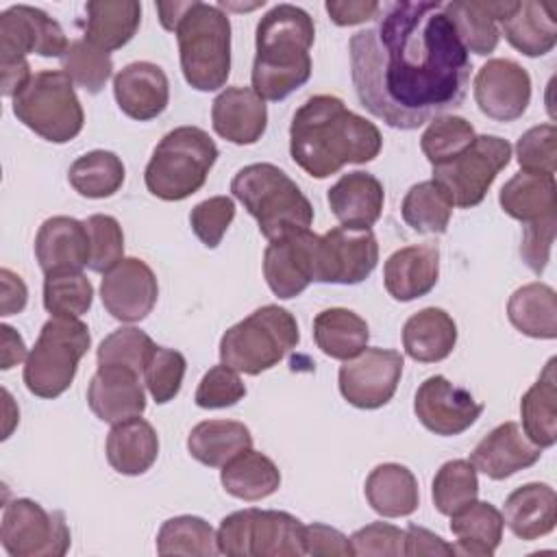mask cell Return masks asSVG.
I'll list each match as a JSON object with an SVG mask.
<instances>
[{"instance_id": "obj_1", "label": "cell", "mask_w": 557, "mask_h": 557, "mask_svg": "<svg viewBox=\"0 0 557 557\" xmlns=\"http://www.w3.org/2000/svg\"><path fill=\"white\" fill-rule=\"evenodd\" d=\"M376 26L350 37L355 94L374 117L413 131L463 102L470 52L463 48L444 2H392Z\"/></svg>"}, {"instance_id": "obj_2", "label": "cell", "mask_w": 557, "mask_h": 557, "mask_svg": "<svg viewBox=\"0 0 557 557\" xmlns=\"http://www.w3.org/2000/svg\"><path fill=\"white\" fill-rule=\"evenodd\" d=\"M381 148L379 126L346 109L337 96L307 98L289 124V154L313 178H326L348 163H368Z\"/></svg>"}, {"instance_id": "obj_3", "label": "cell", "mask_w": 557, "mask_h": 557, "mask_svg": "<svg viewBox=\"0 0 557 557\" xmlns=\"http://www.w3.org/2000/svg\"><path fill=\"white\" fill-rule=\"evenodd\" d=\"M315 26L296 4L272 7L257 24L252 89L259 98L278 102L302 87L311 76V46Z\"/></svg>"}, {"instance_id": "obj_4", "label": "cell", "mask_w": 557, "mask_h": 557, "mask_svg": "<svg viewBox=\"0 0 557 557\" xmlns=\"http://www.w3.org/2000/svg\"><path fill=\"white\" fill-rule=\"evenodd\" d=\"M233 196L257 220L259 233L272 242L276 237L309 231L313 207L302 189L274 163L244 165L231 181Z\"/></svg>"}, {"instance_id": "obj_5", "label": "cell", "mask_w": 557, "mask_h": 557, "mask_svg": "<svg viewBox=\"0 0 557 557\" xmlns=\"http://www.w3.org/2000/svg\"><path fill=\"white\" fill-rule=\"evenodd\" d=\"M181 70L198 91H215L231 74V20L218 4L189 0L174 28Z\"/></svg>"}, {"instance_id": "obj_6", "label": "cell", "mask_w": 557, "mask_h": 557, "mask_svg": "<svg viewBox=\"0 0 557 557\" xmlns=\"http://www.w3.org/2000/svg\"><path fill=\"white\" fill-rule=\"evenodd\" d=\"M218 154V146L207 131L176 126L152 150L144 170L146 189L168 202L185 200L205 185Z\"/></svg>"}, {"instance_id": "obj_7", "label": "cell", "mask_w": 557, "mask_h": 557, "mask_svg": "<svg viewBox=\"0 0 557 557\" xmlns=\"http://www.w3.org/2000/svg\"><path fill=\"white\" fill-rule=\"evenodd\" d=\"M298 342L296 318L278 305H263L226 329L220 339V361L242 374L257 376L278 366Z\"/></svg>"}, {"instance_id": "obj_8", "label": "cell", "mask_w": 557, "mask_h": 557, "mask_svg": "<svg viewBox=\"0 0 557 557\" xmlns=\"http://www.w3.org/2000/svg\"><path fill=\"white\" fill-rule=\"evenodd\" d=\"M91 346L89 329L78 318L50 315L24 363V385L39 398L61 396L74 381Z\"/></svg>"}, {"instance_id": "obj_9", "label": "cell", "mask_w": 557, "mask_h": 557, "mask_svg": "<svg viewBox=\"0 0 557 557\" xmlns=\"http://www.w3.org/2000/svg\"><path fill=\"white\" fill-rule=\"evenodd\" d=\"M13 115L52 144L72 141L85 124L76 87L63 70L35 72L28 85L13 98Z\"/></svg>"}, {"instance_id": "obj_10", "label": "cell", "mask_w": 557, "mask_h": 557, "mask_svg": "<svg viewBox=\"0 0 557 557\" xmlns=\"http://www.w3.org/2000/svg\"><path fill=\"white\" fill-rule=\"evenodd\" d=\"M305 524L276 509H239L222 518L218 548L228 557H300Z\"/></svg>"}, {"instance_id": "obj_11", "label": "cell", "mask_w": 557, "mask_h": 557, "mask_svg": "<svg viewBox=\"0 0 557 557\" xmlns=\"http://www.w3.org/2000/svg\"><path fill=\"white\" fill-rule=\"evenodd\" d=\"M511 161V144L498 135H476L457 157L433 165V181L453 207L470 209L483 202L496 176Z\"/></svg>"}, {"instance_id": "obj_12", "label": "cell", "mask_w": 557, "mask_h": 557, "mask_svg": "<svg viewBox=\"0 0 557 557\" xmlns=\"http://www.w3.org/2000/svg\"><path fill=\"white\" fill-rule=\"evenodd\" d=\"M0 544L11 557H63L72 533L63 511H48L30 498H15L4 505Z\"/></svg>"}, {"instance_id": "obj_13", "label": "cell", "mask_w": 557, "mask_h": 557, "mask_svg": "<svg viewBox=\"0 0 557 557\" xmlns=\"http://www.w3.org/2000/svg\"><path fill=\"white\" fill-rule=\"evenodd\" d=\"M379 263V244L372 228L335 226L318 235L313 252V283L357 285Z\"/></svg>"}, {"instance_id": "obj_14", "label": "cell", "mask_w": 557, "mask_h": 557, "mask_svg": "<svg viewBox=\"0 0 557 557\" xmlns=\"http://www.w3.org/2000/svg\"><path fill=\"white\" fill-rule=\"evenodd\" d=\"M405 359L392 348H363L337 372L344 400L357 409H379L392 400L403 376Z\"/></svg>"}, {"instance_id": "obj_15", "label": "cell", "mask_w": 557, "mask_h": 557, "mask_svg": "<svg viewBox=\"0 0 557 557\" xmlns=\"http://www.w3.org/2000/svg\"><path fill=\"white\" fill-rule=\"evenodd\" d=\"M70 41L57 20L30 4L0 13V65L26 61L28 54L63 57Z\"/></svg>"}, {"instance_id": "obj_16", "label": "cell", "mask_w": 557, "mask_h": 557, "mask_svg": "<svg viewBox=\"0 0 557 557\" xmlns=\"http://www.w3.org/2000/svg\"><path fill=\"white\" fill-rule=\"evenodd\" d=\"M413 411L424 429L450 437L468 431L483 413V405L468 389L450 383L442 374H433L420 383Z\"/></svg>"}, {"instance_id": "obj_17", "label": "cell", "mask_w": 557, "mask_h": 557, "mask_svg": "<svg viewBox=\"0 0 557 557\" xmlns=\"http://www.w3.org/2000/svg\"><path fill=\"white\" fill-rule=\"evenodd\" d=\"M159 283L152 268L137 257H124L104 272L100 283V300L120 322H141L154 309Z\"/></svg>"}, {"instance_id": "obj_18", "label": "cell", "mask_w": 557, "mask_h": 557, "mask_svg": "<svg viewBox=\"0 0 557 557\" xmlns=\"http://www.w3.org/2000/svg\"><path fill=\"white\" fill-rule=\"evenodd\" d=\"M474 100L483 115L496 122H513L531 102V76L511 59H490L474 76Z\"/></svg>"}, {"instance_id": "obj_19", "label": "cell", "mask_w": 557, "mask_h": 557, "mask_svg": "<svg viewBox=\"0 0 557 557\" xmlns=\"http://www.w3.org/2000/svg\"><path fill=\"white\" fill-rule=\"evenodd\" d=\"M318 235L311 231L272 239L263 250V278L274 296L289 300L313 283V252Z\"/></svg>"}, {"instance_id": "obj_20", "label": "cell", "mask_w": 557, "mask_h": 557, "mask_svg": "<svg viewBox=\"0 0 557 557\" xmlns=\"http://www.w3.org/2000/svg\"><path fill=\"white\" fill-rule=\"evenodd\" d=\"M144 376L126 366H98L87 385V405L98 420L117 424L146 411Z\"/></svg>"}, {"instance_id": "obj_21", "label": "cell", "mask_w": 557, "mask_h": 557, "mask_svg": "<svg viewBox=\"0 0 557 557\" xmlns=\"http://www.w3.org/2000/svg\"><path fill=\"white\" fill-rule=\"evenodd\" d=\"M542 450L533 444L518 422H503L494 426L470 453V463L487 479L503 481L540 461Z\"/></svg>"}, {"instance_id": "obj_22", "label": "cell", "mask_w": 557, "mask_h": 557, "mask_svg": "<svg viewBox=\"0 0 557 557\" xmlns=\"http://www.w3.org/2000/svg\"><path fill=\"white\" fill-rule=\"evenodd\" d=\"M113 96L124 115L148 122L168 109L170 81L157 63L135 61L113 76Z\"/></svg>"}, {"instance_id": "obj_23", "label": "cell", "mask_w": 557, "mask_h": 557, "mask_svg": "<svg viewBox=\"0 0 557 557\" xmlns=\"http://www.w3.org/2000/svg\"><path fill=\"white\" fill-rule=\"evenodd\" d=\"M213 131L237 146L257 144L268 128L265 100L252 87H226L211 104Z\"/></svg>"}, {"instance_id": "obj_24", "label": "cell", "mask_w": 557, "mask_h": 557, "mask_svg": "<svg viewBox=\"0 0 557 557\" xmlns=\"http://www.w3.org/2000/svg\"><path fill=\"white\" fill-rule=\"evenodd\" d=\"M35 257L44 274L87 268L89 235L85 222L70 215L44 220L35 235Z\"/></svg>"}, {"instance_id": "obj_25", "label": "cell", "mask_w": 557, "mask_h": 557, "mask_svg": "<svg viewBox=\"0 0 557 557\" xmlns=\"http://www.w3.org/2000/svg\"><path fill=\"white\" fill-rule=\"evenodd\" d=\"M440 278V248L435 244L405 246L392 252L383 265L387 294L398 302L426 296Z\"/></svg>"}, {"instance_id": "obj_26", "label": "cell", "mask_w": 557, "mask_h": 557, "mask_svg": "<svg viewBox=\"0 0 557 557\" xmlns=\"http://www.w3.org/2000/svg\"><path fill=\"white\" fill-rule=\"evenodd\" d=\"M331 213L342 226L370 228L383 211V183L370 172H348L326 191Z\"/></svg>"}, {"instance_id": "obj_27", "label": "cell", "mask_w": 557, "mask_h": 557, "mask_svg": "<svg viewBox=\"0 0 557 557\" xmlns=\"http://www.w3.org/2000/svg\"><path fill=\"white\" fill-rule=\"evenodd\" d=\"M511 2L513 0H457L444 2V11L463 48L479 57H487L498 46V22L509 13Z\"/></svg>"}, {"instance_id": "obj_28", "label": "cell", "mask_w": 557, "mask_h": 557, "mask_svg": "<svg viewBox=\"0 0 557 557\" xmlns=\"http://www.w3.org/2000/svg\"><path fill=\"white\" fill-rule=\"evenodd\" d=\"M500 513L516 537L527 542L544 537L557 524V494L546 483H524L505 498Z\"/></svg>"}, {"instance_id": "obj_29", "label": "cell", "mask_w": 557, "mask_h": 557, "mask_svg": "<svg viewBox=\"0 0 557 557\" xmlns=\"http://www.w3.org/2000/svg\"><path fill=\"white\" fill-rule=\"evenodd\" d=\"M498 24L505 39L524 57L548 54L557 44L555 11L548 2L513 0Z\"/></svg>"}, {"instance_id": "obj_30", "label": "cell", "mask_w": 557, "mask_h": 557, "mask_svg": "<svg viewBox=\"0 0 557 557\" xmlns=\"http://www.w3.org/2000/svg\"><path fill=\"white\" fill-rule=\"evenodd\" d=\"M109 466L126 476H139L152 468L159 457V435L141 416L111 424L104 444Z\"/></svg>"}, {"instance_id": "obj_31", "label": "cell", "mask_w": 557, "mask_h": 557, "mask_svg": "<svg viewBox=\"0 0 557 557\" xmlns=\"http://www.w3.org/2000/svg\"><path fill=\"white\" fill-rule=\"evenodd\" d=\"M85 41L98 50L113 52L124 48L141 24L137 0H91L85 4Z\"/></svg>"}, {"instance_id": "obj_32", "label": "cell", "mask_w": 557, "mask_h": 557, "mask_svg": "<svg viewBox=\"0 0 557 557\" xmlns=\"http://www.w3.org/2000/svg\"><path fill=\"white\" fill-rule=\"evenodd\" d=\"M368 505L383 518L411 516L420 505L418 479L403 463H379L366 479Z\"/></svg>"}, {"instance_id": "obj_33", "label": "cell", "mask_w": 557, "mask_h": 557, "mask_svg": "<svg viewBox=\"0 0 557 557\" xmlns=\"http://www.w3.org/2000/svg\"><path fill=\"white\" fill-rule=\"evenodd\" d=\"M457 344V324L440 307H424L403 326V348L420 363L444 361Z\"/></svg>"}, {"instance_id": "obj_34", "label": "cell", "mask_w": 557, "mask_h": 557, "mask_svg": "<svg viewBox=\"0 0 557 557\" xmlns=\"http://www.w3.org/2000/svg\"><path fill=\"white\" fill-rule=\"evenodd\" d=\"M498 202L509 218L522 224L553 218L557 211L555 176L520 170L500 187Z\"/></svg>"}, {"instance_id": "obj_35", "label": "cell", "mask_w": 557, "mask_h": 557, "mask_svg": "<svg viewBox=\"0 0 557 557\" xmlns=\"http://www.w3.org/2000/svg\"><path fill=\"white\" fill-rule=\"evenodd\" d=\"M503 513L485 500H472L450 516V533L457 537L455 553L492 557L503 540Z\"/></svg>"}, {"instance_id": "obj_36", "label": "cell", "mask_w": 557, "mask_h": 557, "mask_svg": "<svg viewBox=\"0 0 557 557\" xmlns=\"http://www.w3.org/2000/svg\"><path fill=\"white\" fill-rule=\"evenodd\" d=\"M557 359L550 357L537 381L520 400L522 431L540 448H550L557 442Z\"/></svg>"}, {"instance_id": "obj_37", "label": "cell", "mask_w": 557, "mask_h": 557, "mask_svg": "<svg viewBox=\"0 0 557 557\" xmlns=\"http://www.w3.org/2000/svg\"><path fill=\"white\" fill-rule=\"evenodd\" d=\"M252 448V433L237 420H202L187 435L189 455L209 468H222Z\"/></svg>"}, {"instance_id": "obj_38", "label": "cell", "mask_w": 557, "mask_h": 557, "mask_svg": "<svg viewBox=\"0 0 557 557\" xmlns=\"http://www.w3.org/2000/svg\"><path fill=\"white\" fill-rule=\"evenodd\" d=\"M507 318L522 335L533 339L557 337V294L546 283H527L507 300Z\"/></svg>"}, {"instance_id": "obj_39", "label": "cell", "mask_w": 557, "mask_h": 557, "mask_svg": "<svg viewBox=\"0 0 557 557\" xmlns=\"http://www.w3.org/2000/svg\"><path fill=\"white\" fill-rule=\"evenodd\" d=\"M220 481L226 494L252 503L281 487V470L268 455L248 448L222 466Z\"/></svg>"}, {"instance_id": "obj_40", "label": "cell", "mask_w": 557, "mask_h": 557, "mask_svg": "<svg viewBox=\"0 0 557 557\" xmlns=\"http://www.w3.org/2000/svg\"><path fill=\"white\" fill-rule=\"evenodd\" d=\"M315 346L331 359H352L359 355L370 339L368 322L344 307H331L313 318Z\"/></svg>"}, {"instance_id": "obj_41", "label": "cell", "mask_w": 557, "mask_h": 557, "mask_svg": "<svg viewBox=\"0 0 557 557\" xmlns=\"http://www.w3.org/2000/svg\"><path fill=\"white\" fill-rule=\"evenodd\" d=\"M126 178V168L122 159L111 150H91L74 159L67 170V181L76 194L83 198H109L113 196Z\"/></svg>"}, {"instance_id": "obj_42", "label": "cell", "mask_w": 557, "mask_h": 557, "mask_svg": "<svg viewBox=\"0 0 557 557\" xmlns=\"http://www.w3.org/2000/svg\"><path fill=\"white\" fill-rule=\"evenodd\" d=\"M400 213L405 224L411 226L416 233L444 235L450 224L453 202L433 178L420 181L411 185L405 194Z\"/></svg>"}, {"instance_id": "obj_43", "label": "cell", "mask_w": 557, "mask_h": 557, "mask_svg": "<svg viewBox=\"0 0 557 557\" xmlns=\"http://www.w3.org/2000/svg\"><path fill=\"white\" fill-rule=\"evenodd\" d=\"M157 553L161 557L170 555H194V557H215L218 531L198 516H176L161 524L157 533Z\"/></svg>"}, {"instance_id": "obj_44", "label": "cell", "mask_w": 557, "mask_h": 557, "mask_svg": "<svg viewBox=\"0 0 557 557\" xmlns=\"http://www.w3.org/2000/svg\"><path fill=\"white\" fill-rule=\"evenodd\" d=\"M433 505L440 513L453 516L479 496L476 470L468 459H450L440 466L431 485Z\"/></svg>"}, {"instance_id": "obj_45", "label": "cell", "mask_w": 557, "mask_h": 557, "mask_svg": "<svg viewBox=\"0 0 557 557\" xmlns=\"http://www.w3.org/2000/svg\"><path fill=\"white\" fill-rule=\"evenodd\" d=\"M44 307L50 315L81 318L91 309L94 285L83 270L44 274Z\"/></svg>"}, {"instance_id": "obj_46", "label": "cell", "mask_w": 557, "mask_h": 557, "mask_svg": "<svg viewBox=\"0 0 557 557\" xmlns=\"http://www.w3.org/2000/svg\"><path fill=\"white\" fill-rule=\"evenodd\" d=\"M61 70L76 87L98 94L113 74V61L109 52L98 50L85 39H74L61 57Z\"/></svg>"}, {"instance_id": "obj_47", "label": "cell", "mask_w": 557, "mask_h": 557, "mask_svg": "<svg viewBox=\"0 0 557 557\" xmlns=\"http://www.w3.org/2000/svg\"><path fill=\"white\" fill-rule=\"evenodd\" d=\"M476 137L474 126L459 115H437L429 122L420 137V148L431 165H440L457 157Z\"/></svg>"}, {"instance_id": "obj_48", "label": "cell", "mask_w": 557, "mask_h": 557, "mask_svg": "<svg viewBox=\"0 0 557 557\" xmlns=\"http://www.w3.org/2000/svg\"><path fill=\"white\" fill-rule=\"evenodd\" d=\"M154 342L148 333L135 329V326H122L113 333H109L96 352L98 366H126L133 368L135 372H139L144 376V368L146 361L150 357V352L154 350Z\"/></svg>"}, {"instance_id": "obj_49", "label": "cell", "mask_w": 557, "mask_h": 557, "mask_svg": "<svg viewBox=\"0 0 557 557\" xmlns=\"http://www.w3.org/2000/svg\"><path fill=\"white\" fill-rule=\"evenodd\" d=\"M187 361L183 352L165 346H154L144 368V385L159 405L170 403L183 385Z\"/></svg>"}, {"instance_id": "obj_50", "label": "cell", "mask_w": 557, "mask_h": 557, "mask_svg": "<svg viewBox=\"0 0 557 557\" xmlns=\"http://www.w3.org/2000/svg\"><path fill=\"white\" fill-rule=\"evenodd\" d=\"M89 235V270L104 274L124 259V233L120 222L107 213H94L85 220Z\"/></svg>"}, {"instance_id": "obj_51", "label": "cell", "mask_w": 557, "mask_h": 557, "mask_svg": "<svg viewBox=\"0 0 557 557\" xmlns=\"http://www.w3.org/2000/svg\"><path fill=\"white\" fill-rule=\"evenodd\" d=\"M516 161L522 172L555 176V168H557L555 124H537L527 133H522L516 144Z\"/></svg>"}, {"instance_id": "obj_52", "label": "cell", "mask_w": 557, "mask_h": 557, "mask_svg": "<svg viewBox=\"0 0 557 557\" xmlns=\"http://www.w3.org/2000/svg\"><path fill=\"white\" fill-rule=\"evenodd\" d=\"M246 396V385L239 379V372L218 363L205 372L200 379L194 400L200 409H226L237 405Z\"/></svg>"}, {"instance_id": "obj_53", "label": "cell", "mask_w": 557, "mask_h": 557, "mask_svg": "<svg viewBox=\"0 0 557 557\" xmlns=\"http://www.w3.org/2000/svg\"><path fill=\"white\" fill-rule=\"evenodd\" d=\"M233 220H235V202L228 196H211L198 202L189 213V226L207 248L220 246Z\"/></svg>"}, {"instance_id": "obj_54", "label": "cell", "mask_w": 557, "mask_h": 557, "mask_svg": "<svg viewBox=\"0 0 557 557\" xmlns=\"http://www.w3.org/2000/svg\"><path fill=\"white\" fill-rule=\"evenodd\" d=\"M352 555L400 557L405 555V531L389 522H372L350 535Z\"/></svg>"}, {"instance_id": "obj_55", "label": "cell", "mask_w": 557, "mask_h": 557, "mask_svg": "<svg viewBox=\"0 0 557 557\" xmlns=\"http://www.w3.org/2000/svg\"><path fill=\"white\" fill-rule=\"evenodd\" d=\"M555 228L557 218H544L537 222L524 224L522 242H520V257L535 274H542L550 261V250L555 244Z\"/></svg>"}, {"instance_id": "obj_56", "label": "cell", "mask_w": 557, "mask_h": 557, "mask_svg": "<svg viewBox=\"0 0 557 557\" xmlns=\"http://www.w3.org/2000/svg\"><path fill=\"white\" fill-rule=\"evenodd\" d=\"M302 542H305V555L313 557H348L352 555L350 537H346L342 531L313 522L302 529Z\"/></svg>"}, {"instance_id": "obj_57", "label": "cell", "mask_w": 557, "mask_h": 557, "mask_svg": "<svg viewBox=\"0 0 557 557\" xmlns=\"http://www.w3.org/2000/svg\"><path fill=\"white\" fill-rule=\"evenodd\" d=\"M405 555L407 557H420V555L450 557L457 553H455V546L442 540L437 533L418 524H409L405 531Z\"/></svg>"}, {"instance_id": "obj_58", "label": "cell", "mask_w": 557, "mask_h": 557, "mask_svg": "<svg viewBox=\"0 0 557 557\" xmlns=\"http://www.w3.org/2000/svg\"><path fill=\"white\" fill-rule=\"evenodd\" d=\"M329 17L337 24V26H355V24H363L368 20H374L381 11V4L374 0H357V2H337V0H329L324 4Z\"/></svg>"}, {"instance_id": "obj_59", "label": "cell", "mask_w": 557, "mask_h": 557, "mask_svg": "<svg viewBox=\"0 0 557 557\" xmlns=\"http://www.w3.org/2000/svg\"><path fill=\"white\" fill-rule=\"evenodd\" d=\"M0 283H2V300H0L2 315L20 313L26 307V302H28L26 283L22 281L20 274L11 272L9 268L0 270Z\"/></svg>"}, {"instance_id": "obj_60", "label": "cell", "mask_w": 557, "mask_h": 557, "mask_svg": "<svg viewBox=\"0 0 557 557\" xmlns=\"http://www.w3.org/2000/svg\"><path fill=\"white\" fill-rule=\"evenodd\" d=\"M0 333H2V350H0V368L2 370H11L13 366L26 361L28 352H26V344L22 339V335L9 326V324H2L0 326Z\"/></svg>"}, {"instance_id": "obj_61", "label": "cell", "mask_w": 557, "mask_h": 557, "mask_svg": "<svg viewBox=\"0 0 557 557\" xmlns=\"http://www.w3.org/2000/svg\"><path fill=\"white\" fill-rule=\"evenodd\" d=\"M0 72H2V94L9 98H15L33 78L28 61L4 63V65H0Z\"/></svg>"}, {"instance_id": "obj_62", "label": "cell", "mask_w": 557, "mask_h": 557, "mask_svg": "<svg viewBox=\"0 0 557 557\" xmlns=\"http://www.w3.org/2000/svg\"><path fill=\"white\" fill-rule=\"evenodd\" d=\"M189 7V0L187 2H157V11H159V20H161V26L165 30H172L176 28L178 20L183 17V13L187 11Z\"/></svg>"}]
</instances>
